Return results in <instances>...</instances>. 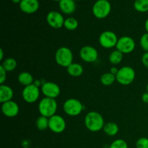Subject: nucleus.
Here are the masks:
<instances>
[{
    "instance_id": "f257e3e1",
    "label": "nucleus",
    "mask_w": 148,
    "mask_h": 148,
    "mask_svg": "<svg viewBox=\"0 0 148 148\" xmlns=\"http://www.w3.org/2000/svg\"><path fill=\"white\" fill-rule=\"evenodd\" d=\"M85 125L89 131L96 132L103 130L104 127V119L101 114L96 111H90L85 117Z\"/></svg>"
},
{
    "instance_id": "f03ea898",
    "label": "nucleus",
    "mask_w": 148,
    "mask_h": 148,
    "mask_svg": "<svg viewBox=\"0 0 148 148\" xmlns=\"http://www.w3.org/2000/svg\"><path fill=\"white\" fill-rule=\"evenodd\" d=\"M58 105L56 99L50 98H44L38 104V111L40 115L47 118L55 115L57 111Z\"/></svg>"
},
{
    "instance_id": "7ed1b4c3",
    "label": "nucleus",
    "mask_w": 148,
    "mask_h": 148,
    "mask_svg": "<svg viewBox=\"0 0 148 148\" xmlns=\"http://www.w3.org/2000/svg\"><path fill=\"white\" fill-rule=\"evenodd\" d=\"M55 61L59 66L67 68L73 63V53L69 48L60 47L55 53Z\"/></svg>"
},
{
    "instance_id": "20e7f679",
    "label": "nucleus",
    "mask_w": 148,
    "mask_h": 148,
    "mask_svg": "<svg viewBox=\"0 0 148 148\" xmlns=\"http://www.w3.org/2000/svg\"><path fill=\"white\" fill-rule=\"evenodd\" d=\"M135 71L132 67L125 66L119 69L117 75H116V81L123 85H128L132 83L135 79Z\"/></svg>"
},
{
    "instance_id": "39448f33",
    "label": "nucleus",
    "mask_w": 148,
    "mask_h": 148,
    "mask_svg": "<svg viewBox=\"0 0 148 148\" xmlns=\"http://www.w3.org/2000/svg\"><path fill=\"white\" fill-rule=\"evenodd\" d=\"M111 10V3L108 0H98L92 7V13L98 19L106 18Z\"/></svg>"
},
{
    "instance_id": "423d86ee",
    "label": "nucleus",
    "mask_w": 148,
    "mask_h": 148,
    "mask_svg": "<svg viewBox=\"0 0 148 148\" xmlns=\"http://www.w3.org/2000/svg\"><path fill=\"white\" fill-rule=\"evenodd\" d=\"M63 109L65 114L70 116H77L82 113L83 105L82 103L75 98L66 100L63 105Z\"/></svg>"
},
{
    "instance_id": "0eeeda50",
    "label": "nucleus",
    "mask_w": 148,
    "mask_h": 148,
    "mask_svg": "<svg viewBox=\"0 0 148 148\" xmlns=\"http://www.w3.org/2000/svg\"><path fill=\"white\" fill-rule=\"evenodd\" d=\"M118 40L119 38L116 33L109 30L103 32L99 36L100 44L105 49H112L115 47Z\"/></svg>"
},
{
    "instance_id": "6e6552de",
    "label": "nucleus",
    "mask_w": 148,
    "mask_h": 148,
    "mask_svg": "<svg viewBox=\"0 0 148 148\" xmlns=\"http://www.w3.org/2000/svg\"><path fill=\"white\" fill-rule=\"evenodd\" d=\"M23 100L28 103H33L37 101L40 96V90L35 84L25 86L22 92Z\"/></svg>"
},
{
    "instance_id": "1a4fd4ad",
    "label": "nucleus",
    "mask_w": 148,
    "mask_h": 148,
    "mask_svg": "<svg viewBox=\"0 0 148 148\" xmlns=\"http://www.w3.org/2000/svg\"><path fill=\"white\" fill-rule=\"evenodd\" d=\"M136 43L134 39L130 36H123L119 38L116 46L117 50L122 53H130L134 51Z\"/></svg>"
},
{
    "instance_id": "9d476101",
    "label": "nucleus",
    "mask_w": 148,
    "mask_h": 148,
    "mask_svg": "<svg viewBox=\"0 0 148 148\" xmlns=\"http://www.w3.org/2000/svg\"><path fill=\"white\" fill-rule=\"evenodd\" d=\"M66 127L64 119L61 116L55 114L53 116L49 118V128L51 131L56 134L62 133Z\"/></svg>"
},
{
    "instance_id": "9b49d317",
    "label": "nucleus",
    "mask_w": 148,
    "mask_h": 148,
    "mask_svg": "<svg viewBox=\"0 0 148 148\" xmlns=\"http://www.w3.org/2000/svg\"><path fill=\"white\" fill-rule=\"evenodd\" d=\"M41 92L46 98L56 99L60 95L61 90L57 84L52 82H46L41 85Z\"/></svg>"
},
{
    "instance_id": "f8f14e48",
    "label": "nucleus",
    "mask_w": 148,
    "mask_h": 148,
    "mask_svg": "<svg viewBox=\"0 0 148 148\" xmlns=\"http://www.w3.org/2000/svg\"><path fill=\"white\" fill-rule=\"evenodd\" d=\"M81 59L88 63H92L98 59V53L96 49L91 46H83L79 51Z\"/></svg>"
},
{
    "instance_id": "ddd939ff",
    "label": "nucleus",
    "mask_w": 148,
    "mask_h": 148,
    "mask_svg": "<svg viewBox=\"0 0 148 148\" xmlns=\"http://www.w3.org/2000/svg\"><path fill=\"white\" fill-rule=\"evenodd\" d=\"M64 19L61 13L56 11H51L46 16V21L48 24L54 29H59L64 26Z\"/></svg>"
},
{
    "instance_id": "4468645a",
    "label": "nucleus",
    "mask_w": 148,
    "mask_h": 148,
    "mask_svg": "<svg viewBox=\"0 0 148 148\" xmlns=\"http://www.w3.org/2000/svg\"><path fill=\"white\" fill-rule=\"evenodd\" d=\"M20 111L18 104L12 100L7 102L3 103L1 105V111L5 116L13 118L17 116Z\"/></svg>"
},
{
    "instance_id": "2eb2a0df",
    "label": "nucleus",
    "mask_w": 148,
    "mask_h": 148,
    "mask_svg": "<svg viewBox=\"0 0 148 148\" xmlns=\"http://www.w3.org/2000/svg\"><path fill=\"white\" fill-rule=\"evenodd\" d=\"M19 4L21 11L26 14H33L39 9V1L38 0H22Z\"/></svg>"
},
{
    "instance_id": "dca6fc26",
    "label": "nucleus",
    "mask_w": 148,
    "mask_h": 148,
    "mask_svg": "<svg viewBox=\"0 0 148 148\" xmlns=\"http://www.w3.org/2000/svg\"><path fill=\"white\" fill-rule=\"evenodd\" d=\"M59 6L61 11L66 14H71L76 10V3L74 0H60Z\"/></svg>"
},
{
    "instance_id": "f3484780",
    "label": "nucleus",
    "mask_w": 148,
    "mask_h": 148,
    "mask_svg": "<svg viewBox=\"0 0 148 148\" xmlns=\"http://www.w3.org/2000/svg\"><path fill=\"white\" fill-rule=\"evenodd\" d=\"M14 95V92L12 88L6 85H1L0 86V102L1 103L12 101Z\"/></svg>"
},
{
    "instance_id": "a211bd4d",
    "label": "nucleus",
    "mask_w": 148,
    "mask_h": 148,
    "mask_svg": "<svg viewBox=\"0 0 148 148\" xmlns=\"http://www.w3.org/2000/svg\"><path fill=\"white\" fill-rule=\"evenodd\" d=\"M66 71L70 76L77 77L81 76L83 73V67L79 64L73 62L72 64H70L66 68Z\"/></svg>"
},
{
    "instance_id": "6ab92c4d",
    "label": "nucleus",
    "mask_w": 148,
    "mask_h": 148,
    "mask_svg": "<svg viewBox=\"0 0 148 148\" xmlns=\"http://www.w3.org/2000/svg\"><path fill=\"white\" fill-rule=\"evenodd\" d=\"M17 79H18L19 82H20L21 85H24L25 87L33 84V76H32L31 74L27 72H21V73L18 75Z\"/></svg>"
},
{
    "instance_id": "aec40b11",
    "label": "nucleus",
    "mask_w": 148,
    "mask_h": 148,
    "mask_svg": "<svg viewBox=\"0 0 148 148\" xmlns=\"http://www.w3.org/2000/svg\"><path fill=\"white\" fill-rule=\"evenodd\" d=\"M103 130L107 135L113 137L118 134L119 129V126L116 123L108 122L104 125Z\"/></svg>"
},
{
    "instance_id": "412c9836",
    "label": "nucleus",
    "mask_w": 148,
    "mask_h": 148,
    "mask_svg": "<svg viewBox=\"0 0 148 148\" xmlns=\"http://www.w3.org/2000/svg\"><path fill=\"white\" fill-rule=\"evenodd\" d=\"M17 62H16L15 59H13V58L12 57H10L3 61L1 66H2L7 72H12V71L15 69V68L17 67Z\"/></svg>"
},
{
    "instance_id": "4be33fe9",
    "label": "nucleus",
    "mask_w": 148,
    "mask_h": 148,
    "mask_svg": "<svg viewBox=\"0 0 148 148\" xmlns=\"http://www.w3.org/2000/svg\"><path fill=\"white\" fill-rule=\"evenodd\" d=\"M123 54H124V53H122L121 51H119L116 49V50L115 51H113L110 53L108 59H109L110 62H111L112 64H119L121 63V62L122 61Z\"/></svg>"
},
{
    "instance_id": "5701e85b",
    "label": "nucleus",
    "mask_w": 148,
    "mask_h": 148,
    "mask_svg": "<svg viewBox=\"0 0 148 148\" xmlns=\"http://www.w3.org/2000/svg\"><path fill=\"white\" fill-rule=\"evenodd\" d=\"M116 80V75H113L111 72L104 73L101 77V82L105 86H110Z\"/></svg>"
},
{
    "instance_id": "b1692460",
    "label": "nucleus",
    "mask_w": 148,
    "mask_h": 148,
    "mask_svg": "<svg viewBox=\"0 0 148 148\" xmlns=\"http://www.w3.org/2000/svg\"><path fill=\"white\" fill-rule=\"evenodd\" d=\"M134 8L139 12H148V0H135Z\"/></svg>"
},
{
    "instance_id": "393cba45",
    "label": "nucleus",
    "mask_w": 148,
    "mask_h": 148,
    "mask_svg": "<svg viewBox=\"0 0 148 148\" xmlns=\"http://www.w3.org/2000/svg\"><path fill=\"white\" fill-rule=\"evenodd\" d=\"M36 127L40 131L46 130L49 128V118L40 116L36 120Z\"/></svg>"
},
{
    "instance_id": "a878e982",
    "label": "nucleus",
    "mask_w": 148,
    "mask_h": 148,
    "mask_svg": "<svg viewBox=\"0 0 148 148\" xmlns=\"http://www.w3.org/2000/svg\"><path fill=\"white\" fill-rule=\"evenodd\" d=\"M64 26L68 30H75L78 27V21L74 17H68L64 20Z\"/></svg>"
},
{
    "instance_id": "bb28decb",
    "label": "nucleus",
    "mask_w": 148,
    "mask_h": 148,
    "mask_svg": "<svg viewBox=\"0 0 148 148\" xmlns=\"http://www.w3.org/2000/svg\"><path fill=\"white\" fill-rule=\"evenodd\" d=\"M109 148H128V144L125 140L118 139L111 143Z\"/></svg>"
},
{
    "instance_id": "cd10ccee",
    "label": "nucleus",
    "mask_w": 148,
    "mask_h": 148,
    "mask_svg": "<svg viewBox=\"0 0 148 148\" xmlns=\"http://www.w3.org/2000/svg\"><path fill=\"white\" fill-rule=\"evenodd\" d=\"M140 46L145 51L148 52V33H146L141 36Z\"/></svg>"
},
{
    "instance_id": "c85d7f7f",
    "label": "nucleus",
    "mask_w": 148,
    "mask_h": 148,
    "mask_svg": "<svg viewBox=\"0 0 148 148\" xmlns=\"http://www.w3.org/2000/svg\"><path fill=\"white\" fill-rule=\"evenodd\" d=\"M136 148H148V138L141 137L136 142Z\"/></svg>"
},
{
    "instance_id": "c756f323",
    "label": "nucleus",
    "mask_w": 148,
    "mask_h": 148,
    "mask_svg": "<svg viewBox=\"0 0 148 148\" xmlns=\"http://www.w3.org/2000/svg\"><path fill=\"white\" fill-rule=\"evenodd\" d=\"M7 79V71L1 66H0V84L3 85Z\"/></svg>"
},
{
    "instance_id": "7c9ffc66",
    "label": "nucleus",
    "mask_w": 148,
    "mask_h": 148,
    "mask_svg": "<svg viewBox=\"0 0 148 148\" xmlns=\"http://www.w3.org/2000/svg\"><path fill=\"white\" fill-rule=\"evenodd\" d=\"M142 62L143 65L148 69V52H145L142 56Z\"/></svg>"
},
{
    "instance_id": "2f4dec72",
    "label": "nucleus",
    "mask_w": 148,
    "mask_h": 148,
    "mask_svg": "<svg viewBox=\"0 0 148 148\" xmlns=\"http://www.w3.org/2000/svg\"><path fill=\"white\" fill-rule=\"evenodd\" d=\"M142 101L145 103H148V92H145L142 95Z\"/></svg>"
},
{
    "instance_id": "473e14b6",
    "label": "nucleus",
    "mask_w": 148,
    "mask_h": 148,
    "mask_svg": "<svg viewBox=\"0 0 148 148\" xmlns=\"http://www.w3.org/2000/svg\"><path fill=\"white\" fill-rule=\"evenodd\" d=\"M118 72H119V69H117L116 66H113V67H111V70H110L109 72H111V73L113 74V75H116L117 73H118Z\"/></svg>"
},
{
    "instance_id": "72a5a7b5",
    "label": "nucleus",
    "mask_w": 148,
    "mask_h": 148,
    "mask_svg": "<svg viewBox=\"0 0 148 148\" xmlns=\"http://www.w3.org/2000/svg\"><path fill=\"white\" fill-rule=\"evenodd\" d=\"M4 59V51H3L2 49H0V60L2 61Z\"/></svg>"
},
{
    "instance_id": "f704fd0d",
    "label": "nucleus",
    "mask_w": 148,
    "mask_h": 148,
    "mask_svg": "<svg viewBox=\"0 0 148 148\" xmlns=\"http://www.w3.org/2000/svg\"><path fill=\"white\" fill-rule=\"evenodd\" d=\"M145 28L146 31L148 33V18L146 20L145 23Z\"/></svg>"
},
{
    "instance_id": "c9c22d12",
    "label": "nucleus",
    "mask_w": 148,
    "mask_h": 148,
    "mask_svg": "<svg viewBox=\"0 0 148 148\" xmlns=\"http://www.w3.org/2000/svg\"><path fill=\"white\" fill-rule=\"evenodd\" d=\"M22 0H12V2H14V4H20V2H21Z\"/></svg>"
},
{
    "instance_id": "e433bc0d",
    "label": "nucleus",
    "mask_w": 148,
    "mask_h": 148,
    "mask_svg": "<svg viewBox=\"0 0 148 148\" xmlns=\"http://www.w3.org/2000/svg\"><path fill=\"white\" fill-rule=\"evenodd\" d=\"M53 1H59L60 0H53Z\"/></svg>"
},
{
    "instance_id": "4c0bfd02",
    "label": "nucleus",
    "mask_w": 148,
    "mask_h": 148,
    "mask_svg": "<svg viewBox=\"0 0 148 148\" xmlns=\"http://www.w3.org/2000/svg\"><path fill=\"white\" fill-rule=\"evenodd\" d=\"M147 91L148 92V83H147Z\"/></svg>"
},
{
    "instance_id": "58836bf2",
    "label": "nucleus",
    "mask_w": 148,
    "mask_h": 148,
    "mask_svg": "<svg viewBox=\"0 0 148 148\" xmlns=\"http://www.w3.org/2000/svg\"><path fill=\"white\" fill-rule=\"evenodd\" d=\"M74 1H80V0H74Z\"/></svg>"
}]
</instances>
